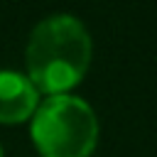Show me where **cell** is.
Returning a JSON list of instances; mask_svg holds the SVG:
<instances>
[{"mask_svg": "<svg viewBox=\"0 0 157 157\" xmlns=\"http://www.w3.org/2000/svg\"><path fill=\"white\" fill-rule=\"evenodd\" d=\"M0 157H2V150H0Z\"/></svg>", "mask_w": 157, "mask_h": 157, "instance_id": "cell-4", "label": "cell"}, {"mask_svg": "<svg viewBox=\"0 0 157 157\" xmlns=\"http://www.w3.org/2000/svg\"><path fill=\"white\" fill-rule=\"evenodd\" d=\"M37 105L34 83L17 71H0V120L17 123L25 120Z\"/></svg>", "mask_w": 157, "mask_h": 157, "instance_id": "cell-3", "label": "cell"}, {"mask_svg": "<svg viewBox=\"0 0 157 157\" xmlns=\"http://www.w3.org/2000/svg\"><path fill=\"white\" fill-rule=\"evenodd\" d=\"M91 61L88 29L74 15L44 17L27 42V69L34 88L59 93L74 86Z\"/></svg>", "mask_w": 157, "mask_h": 157, "instance_id": "cell-1", "label": "cell"}, {"mask_svg": "<svg viewBox=\"0 0 157 157\" xmlns=\"http://www.w3.org/2000/svg\"><path fill=\"white\" fill-rule=\"evenodd\" d=\"M32 137L44 157H88L98 137L96 113L78 96H49L34 113Z\"/></svg>", "mask_w": 157, "mask_h": 157, "instance_id": "cell-2", "label": "cell"}]
</instances>
